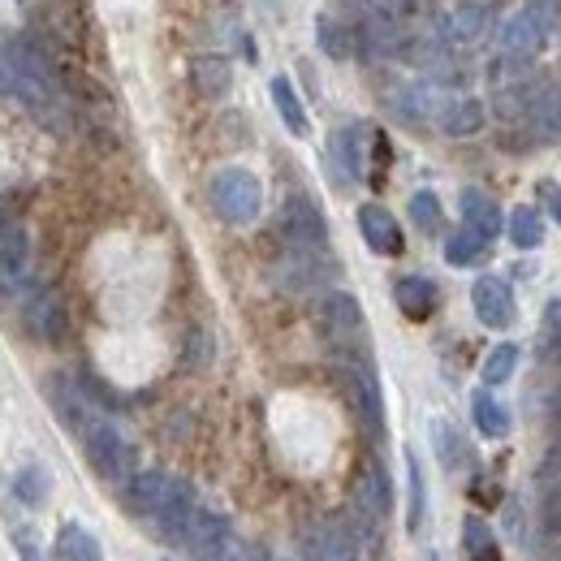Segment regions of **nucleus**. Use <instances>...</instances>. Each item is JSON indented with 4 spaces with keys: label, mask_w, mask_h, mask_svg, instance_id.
I'll use <instances>...</instances> for the list:
<instances>
[{
    "label": "nucleus",
    "mask_w": 561,
    "mask_h": 561,
    "mask_svg": "<svg viewBox=\"0 0 561 561\" xmlns=\"http://www.w3.org/2000/svg\"><path fill=\"white\" fill-rule=\"evenodd\" d=\"M540 480H561V436L553 440V449H549V458L540 462Z\"/></svg>",
    "instance_id": "obj_40"
},
{
    "label": "nucleus",
    "mask_w": 561,
    "mask_h": 561,
    "mask_svg": "<svg viewBox=\"0 0 561 561\" xmlns=\"http://www.w3.org/2000/svg\"><path fill=\"white\" fill-rule=\"evenodd\" d=\"M545 39H549V31H545V22L536 18V9H518V13H510V18L501 22L496 48H501V61H510V66H527V61L540 57Z\"/></svg>",
    "instance_id": "obj_7"
},
{
    "label": "nucleus",
    "mask_w": 561,
    "mask_h": 561,
    "mask_svg": "<svg viewBox=\"0 0 561 561\" xmlns=\"http://www.w3.org/2000/svg\"><path fill=\"white\" fill-rule=\"evenodd\" d=\"M545 354L553 358V363H561V298L558 302H549L545 307Z\"/></svg>",
    "instance_id": "obj_36"
},
{
    "label": "nucleus",
    "mask_w": 561,
    "mask_h": 561,
    "mask_svg": "<svg viewBox=\"0 0 561 561\" xmlns=\"http://www.w3.org/2000/svg\"><path fill=\"white\" fill-rule=\"evenodd\" d=\"M48 489H53V484H48V476H44L39 467H26V471L13 480V492H18L26 505H39V501H48Z\"/></svg>",
    "instance_id": "obj_35"
},
{
    "label": "nucleus",
    "mask_w": 561,
    "mask_h": 561,
    "mask_svg": "<svg viewBox=\"0 0 561 561\" xmlns=\"http://www.w3.org/2000/svg\"><path fill=\"white\" fill-rule=\"evenodd\" d=\"M510 242L523 251H536L545 242V220L536 216V208H514L510 211Z\"/></svg>",
    "instance_id": "obj_30"
},
{
    "label": "nucleus",
    "mask_w": 561,
    "mask_h": 561,
    "mask_svg": "<svg viewBox=\"0 0 561 561\" xmlns=\"http://www.w3.org/2000/svg\"><path fill=\"white\" fill-rule=\"evenodd\" d=\"M73 436L82 440L87 462H91V471L104 484H113V489H126L130 484V476H135V445L126 440V432L117 423H108L100 411H91L87 420L73 427Z\"/></svg>",
    "instance_id": "obj_1"
},
{
    "label": "nucleus",
    "mask_w": 561,
    "mask_h": 561,
    "mask_svg": "<svg viewBox=\"0 0 561 561\" xmlns=\"http://www.w3.org/2000/svg\"><path fill=\"white\" fill-rule=\"evenodd\" d=\"M358 233L376 255H402V247H407L402 225L393 220V211L380 208V204H363L358 208Z\"/></svg>",
    "instance_id": "obj_16"
},
{
    "label": "nucleus",
    "mask_w": 561,
    "mask_h": 561,
    "mask_svg": "<svg viewBox=\"0 0 561 561\" xmlns=\"http://www.w3.org/2000/svg\"><path fill=\"white\" fill-rule=\"evenodd\" d=\"M31 285V242L22 229H9L0 238V298L13 302Z\"/></svg>",
    "instance_id": "obj_12"
},
{
    "label": "nucleus",
    "mask_w": 561,
    "mask_h": 561,
    "mask_svg": "<svg viewBox=\"0 0 561 561\" xmlns=\"http://www.w3.org/2000/svg\"><path fill=\"white\" fill-rule=\"evenodd\" d=\"M411 220L420 225L423 233H440V225H445L440 199H436L432 191H415V195H411Z\"/></svg>",
    "instance_id": "obj_32"
},
{
    "label": "nucleus",
    "mask_w": 561,
    "mask_h": 561,
    "mask_svg": "<svg viewBox=\"0 0 561 561\" xmlns=\"http://www.w3.org/2000/svg\"><path fill=\"white\" fill-rule=\"evenodd\" d=\"M484 251H489V242H484L480 233H471L467 225H462L458 233H449V238H445V260H449L454 268H471V264H480V260H484Z\"/></svg>",
    "instance_id": "obj_28"
},
{
    "label": "nucleus",
    "mask_w": 561,
    "mask_h": 561,
    "mask_svg": "<svg viewBox=\"0 0 561 561\" xmlns=\"http://www.w3.org/2000/svg\"><path fill=\"white\" fill-rule=\"evenodd\" d=\"M492 31V4L489 0H462L445 13V39L454 48H476L480 39H489Z\"/></svg>",
    "instance_id": "obj_14"
},
{
    "label": "nucleus",
    "mask_w": 561,
    "mask_h": 561,
    "mask_svg": "<svg viewBox=\"0 0 561 561\" xmlns=\"http://www.w3.org/2000/svg\"><path fill=\"white\" fill-rule=\"evenodd\" d=\"M277 238L285 251H329V220L302 195L285 199L277 211Z\"/></svg>",
    "instance_id": "obj_6"
},
{
    "label": "nucleus",
    "mask_w": 561,
    "mask_h": 561,
    "mask_svg": "<svg viewBox=\"0 0 561 561\" xmlns=\"http://www.w3.org/2000/svg\"><path fill=\"white\" fill-rule=\"evenodd\" d=\"M316 44H320L324 57H333V61H351L354 48H358V35H354L351 26H342L337 18H320V22H316Z\"/></svg>",
    "instance_id": "obj_25"
},
{
    "label": "nucleus",
    "mask_w": 561,
    "mask_h": 561,
    "mask_svg": "<svg viewBox=\"0 0 561 561\" xmlns=\"http://www.w3.org/2000/svg\"><path fill=\"white\" fill-rule=\"evenodd\" d=\"M354 514L363 527H385V518L393 514V484L389 471L380 462H367L354 480Z\"/></svg>",
    "instance_id": "obj_8"
},
{
    "label": "nucleus",
    "mask_w": 561,
    "mask_h": 561,
    "mask_svg": "<svg viewBox=\"0 0 561 561\" xmlns=\"http://www.w3.org/2000/svg\"><path fill=\"white\" fill-rule=\"evenodd\" d=\"M523 126L545 142L561 139V87L558 82H536V95H531V108H527Z\"/></svg>",
    "instance_id": "obj_17"
},
{
    "label": "nucleus",
    "mask_w": 561,
    "mask_h": 561,
    "mask_svg": "<svg viewBox=\"0 0 561 561\" xmlns=\"http://www.w3.org/2000/svg\"><path fill=\"white\" fill-rule=\"evenodd\" d=\"M195 489L186 484V480H169V492H164V501H160V510L151 514V523H156V531L164 536V540H173V545H186L191 540V523H195Z\"/></svg>",
    "instance_id": "obj_9"
},
{
    "label": "nucleus",
    "mask_w": 561,
    "mask_h": 561,
    "mask_svg": "<svg viewBox=\"0 0 561 561\" xmlns=\"http://www.w3.org/2000/svg\"><path fill=\"white\" fill-rule=\"evenodd\" d=\"M13 540H18L22 561H44L39 558V540H35V531H31V527H18V531H13Z\"/></svg>",
    "instance_id": "obj_39"
},
{
    "label": "nucleus",
    "mask_w": 561,
    "mask_h": 561,
    "mask_svg": "<svg viewBox=\"0 0 561 561\" xmlns=\"http://www.w3.org/2000/svg\"><path fill=\"white\" fill-rule=\"evenodd\" d=\"M458 208H462V225H467L471 233H480L484 242H492V238L505 229V216H501V208L492 204L484 191H462Z\"/></svg>",
    "instance_id": "obj_18"
},
{
    "label": "nucleus",
    "mask_w": 561,
    "mask_h": 561,
    "mask_svg": "<svg viewBox=\"0 0 561 561\" xmlns=\"http://www.w3.org/2000/svg\"><path fill=\"white\" fill-rule=\"evenodd\" d=\"M471 420H476V427H480L484 436H492V440H501V436L510 432V411L492 398L489 389H480V393L471 398Z\"/></svg>",
    "instance_id": "obj_27"
},
{
    "label": "nucleus",
    "mask_w": 561,
    "mask_h": 561,
    "mask_svg": "<svg viewBox=\"0 0 561 561\" xmlns=\"http://www.w3.org/2000/svg\"><path fill=\"white\" fill-rule=\"evenodd\" d=\"M186 545H191V553L199 561H242L229 523L220 514H211V510H195V523H191V540Z\"/></svg>",
    "instance_id": "obj_11"
},
{
    "label": "nucleus",
    "mask_w": 561,
    "mask_h": 561,
    "mask_svg": "<svg viewBox=\"0 0 561 561\" xmlns=\"http://www.w3.org/2000/svg\"><path fill=\"white\" fill-rule=\"evenodd\" d=\"M432 445H436V458H440L445 471H462L467 467V440L449 423H432Z\"/></svg>",
    "instance_id": "obj_29"
},
{
    "label": "nucleus",
    "mask_w": 561,
    "mask_h": 561,
    "mask_svg": "<svg viewBox=\"0 0 561 561\" xmlns=\"http://www.w3.org/2000/svg\"><path fill=\"white\" fill-rule=\"evenodd\" d=\"M484 126H489L484 100H476V95H449L445 91V104L436 113V130L440 135H449V139H476Z\"/></svg>",
    "instance_id": "obj_13"
},
{
    "label": "nucleus",
    "mask_w": 561,
    "mask_h": 561,
    "mask_svg": "<svg viewBox=\"0 0 561 561\" xmlns=\"http://www.w3.org/2000/svg\"><path fill=\"white\" fill-rule=\"evenodd\" d=\"M316 324H320V337L342 358H367V316H363L354 294H346V289L320 294Z\"/></svg>",
    "instance_id": "obj_2"
},
{
    "label": "nucleus",
    "mask_w": 561,
    "mask_h": 561,
    "mask_svg": "<svg viewBox=\"0 0 561 561\" xmlns=\"http://www.w3.org/2000/svg\"><path fill=\"white\" fill-rule=\"evenodd\" d=\"M393 298H398L407 320H427L436 311V285L427 277H402L393 285Z\"/></svg>",
    "instance_id": "obj_21"
},
{
    "label": "nucleus",
    "mask_w": 561,
    "mask_h": 561,
    "mask_svg": "<svg viewBox=\"0 0 561 561\" xmlns=\"http://www.w3.org/2000/svg\"><path fill=\"white\" fill-rule=\"evenodd\" d=\"M268 91H273V104H277V113H280V122H285V130L302 139V135L311 130V122H307V108H302V100H298L294 82H289L285 73H277V78L268 82Z\"/></svg>",
    "instance_id": "obj_23"
},
{
    "label": "nucleus",
    "mask_w": 561,
    "mask_h": 561,
    "mask_svg": "<svg viewBox=\"0 0 561 561\" xmlns=\"http://www.w3.org/2000/svg\"><path fill=\"white\" fill-rule=\"evenodd\" d=\"M407 471H411V531H420L423 527V476H420V458L415 454H407Z\"/></svg>",
    "instance_id": "obj_37"
},
{
    "label": "nucleus",
    "mask_w": 561,
    "mask_h": 561,
    "mask_svg": "<svg viewBox=\"0 0 561 561\" xmlns=\"http://www.w3.org/2000/svg\"><path fill=\"white\" fill-rule=\"evenodd\" d=\"M514 367H518V346H514V342H501V346L484 358V385H505V380L514 376Z\"/></svg>",
    "instance_id": "obj_33"
},
{
    "label": "nucleus",
    "mask_w": 561,
    "mask_h": 561,
    "mask_svg": "<svg viewBox=\"0 0 561 561\" xmlns=\"http://www.w3.org/2000/svg\"><path fill=\"white\" fill-rule=\"evenodd\" d=\"M540 199H545V208L553 211V220L561 225V186L558 182H540Z\"/></svg>",
    "instance_id": "obj_41"
},
{
    "label": "nucleus",
    "mask_w": 561,
    "mask_h": 561,
    "mask_svg": "<svg viewBox=\"0 0 561 561\" xmlns=\"http://www.w3.org/2000/svg\"><path fill=\"white\" fill-rule=\"evenodd\" d=\"M191 78H195V91L204 100H220L233 87V70H229L225 57H195L191 61Z\"/></svg>",
    "instance_id": "obj_24"
},
{
    "label": "nucleus",
    "mask_w": 561,
    "mask_h": 561,
    "mask_svg": "<svg viewBox=\"0 0 561 561\" xmlns=\"http://www.w3.org/2000/svg\"><path fill=\"white\" fill-rule=\"evenodd\" d=\"M333 273H337V264L329 251H285V260L277 264V280L289 294H307V289L324 285Z\"/></svg>",
    "instance_id": "obj_10"
},
{
    "label": "nucleus",
    "mask_w": 561,
    "mask_h": 561,
    "mask_svg": "<svg viewBox=\"0 0 561 561\" xmlns=\"http://www.w3.org/2000/svg\"><path fill=\"white\" fill-rule=\"evenodd\" d=\"M169 480L173 476H164V471H139V476H130V484H126V505L151 523V514L160 510V501H164V492H169Z\"/></svg>",
    "instance_id": "obj_19"
},
{
    "label": "nucleus",
    "mask_w": 561,
    "mask_h": 561,
    "mask_svg": "<svg viewBox=\"0 0 561 561\" xmlns=\"http://www.w3.org/2000/svg\"><path fill=\"white\" fill-rule=\"evenodd\" d=\"M0 95H9V73H4V57H0Z\"/></svg>",
    "instance_id": "obj_43"
},
{
    "label": "nucleus",
    "mask_w": 561,
    "mask_h": 561,
    "mask_svg": "<svg viewBox=\"0 0 561 561\" xmlns=\"http://www.w3.org/2000/svg\"><path fill=\"white\" fill-rule=\"evenodd\" d=\"M211 211L225 220V225H255L260 211H264V186L251 169H220L208 186Z\"/></svg>",
    "instance_id": "obj_3"
},
{
    "label": "nucleus",
    "mask_w": 561,
    "mask_h": 561,
    "mask_svg": "<svg viewBox=\"0 0 561 561\" xmlns=\"http://www.w3.org/2000/svg\"><path fill=\"white\" fill-rule=\"evenodd\" d=\"M549 411H553V423H558V432H561V389L553 393V402H549Z\"/></svg>",
    "instance_id": "obj_42"
},
{
    "label": "nucleus",
    "mask_w": 561,
    "mask_h": 561,
    "mask_svg": "<svg viewBox=\"0 0 561 561\" xmlns=\"http://www.w3.org/2000/svg\"><path fill=\"white\" fill-rule=\"evenodd\" d=\"M337 385L346 393V407L354 411V420L380 440L385 436V402H380V385H376V371L367 367V358H342L337 363Z\"/></svg>",
    "instance_id": "obj_5"
},
{
    "label": "nucleus",
    "mask_w": 561,
    "mask_h": 561,
    "mask_svg": "<svg viewBox=\"0 0 561 561\" xmlns=\"http://www.w3.org/2000/svg\"><path fill=\"white\" fill-rule=\"evenodd\" d=\"M462 549H467V558L471 561H501V549H496V540H492V531L484 527V518H467V527H462Z\"/></svg>",
    "instance_id": "obj_31"
},
{
    "label": "nucleus",
    "mask_w": 561,
    "mask_h": 561,
    "mask_svg": "<svg viewBox=\"0 0 561 561\" xmlns=\"http://www.w3.org/2000/svg\"><path fill=\"white\" fill-rule=\"evenodd\" d=\"M18 307H22V329H26L31 342H39V346H61L66 342L70 316H66L61 294L48 280H31L26 294L18 298Z\"/></svg>",
    "instance_id": "obj_4"
},
{
    "label": "nucleus",
    "mask_w": 561,
    "mask_h": 561,
    "mask_svg": "<svg viewBox=\"0 0 561 561\" xmlns=\"http://www.w3.org/2000/svg\"><path fill=\"white\" fill-rule=\"evenodd\" d=\"M358 4H363V13L385 18V22H407L423 9V0H358Z\"/></svg>",
    "instance_id": "obj_34"
},
{
    "label": "nucleus",
    "mask_w": 561,
    "mask_h": 561,
    "mask_svg": "<svg viewBox=\"0 0 561 561\" xmlns=\"http://www.w3.org/2000/svg\"><path fill=\"white\" fill-rule=\"evenodd\" d=\"M9 229H13V225H9V216H4V204H0V238H4Z\"/></svg>",
    "instance_id": "obj_44"
},
{
    "label": "nucleus",
    "mask_w": 561,
    "mask_h": 561,
    "mask_svg": "<svg viewBox=\"0 0 561 561\" xmlns=\"http://www.w3.org/2000/svg\"><path fill=\"white\" fill-rule=\"evenodd\" d=\"M363 142H367V130H363V126H346V130H337L333 142H329V147H333V164L342 169L346 182H358V178H363V164H367Z\"/></svg>",
    "instance_id": "obj_20"
},
{
    "label": "nucleus",
    "mask_w": 561,
    "mask_h": 561,
    "mask_svg": "<svg viewBox=\"0 0 561 561\" xmlns=\"http://www.w3.org/2000/svg\"><path fill=\"white\" fill-rule=\"evenodd\" d=\"M57 558L61 561H104V549H100V540H95L87 527L66 523L61 536H57Z\"/></svg>",
    "instance_id": "obj_26"
},
{
    "label": "nucleus",
    "mask_w": 561,
    "mask_h": 561,
    "mask_svg": "<svg viewBox=\"0 0 561 561\" xmlns=\"http://www.w3.org/2000/svg\"><path fill=\"white\" fill-rule=\"evenodd\" d=\"M471 307H476L480 324H489V329H510L514 316H518V307H514V289H510L501 277L476 280V285H471Z\"/></svg>",
    "instance_id": "obj_15"
},
{
    "label": "nucleus",
    "mask_w": 561,
    "mask_h": 561,
    "mask_svg": "<svg viewBox=\"0 0 561 561\" xmlns=\"http://www.w3.org/2000/svg\"><path fill=\"white\" fill-rule=\"evenodd\" d=\"M540 527H545L549 536H561V480L545 492V501H540Z\"/></svg>",
    "instance_id": "obj_38"
},
{
    "label": "nucleus",
    "mask_w": 561,
    "mask_h": 561,
    "mask_svg": "<svg viewBox=\"0 0 561 561\" xmlns=\"http://www.w3.org/2000/svg\"><path fill=\"white\" fill-rule=\"evenodd\" d=\"M311 561H358V545H354L346 523H324V531L311 540Z\"/></svg>",
    "instance_id": "obj_22"
}]
</instances>
